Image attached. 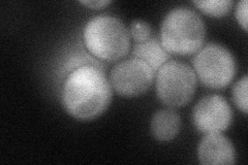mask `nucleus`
<instances>
[{"instance_id":"12","label":"nucleus","mask_w":248,"mask_h":165,"mask_svg":"<svg viewBox=\"0 0 248 165\" xmlns=\"http://www.w3.org/2000/svg\"><path fill=\"white\" fill-rule=\"evenodd\" d=\"M247 85L248 78L247 75H245L234 85L232 91V101L235 105L245 115L247 114Z\"/></svg>"},{"instance_id":"3","label":"nucleus","mask_w":248,"mask_h":165,"mask_svg":"<svg viewBox=\"0 0 248 165\" xmlns=\"http://www.w3.org/2000/svg\"><path fill=\"white\" fill-rule=\"evenodd\" d=\"M83 38L87 50L100 61H119L130 50L128 29L119 18L111 15H99L89 20Z\"/></svg>"},{"instance_id":"13","label":"nucleus","mask_w":248,"mask_h":165,"mask_svg":"<svg viewBox=\"0 0 248 165\" xmlns=\"http://www.w3.org/2000/svg\"><path fill=\"white\" fill-rule=\"evenodd\" d=\"M128 31L130 38H133L136 44H142L148 41L151 37L152 29L147 22L136 20L130 24Z\"/></svg>"},{"instance_id":"14","label":"nucleus","mask_w":248,"mask_h":165,"mask_svg":"<svg viewBox=\"0 0 248 165\" xmlns=\"http://www.w3.org/2000/svg\"><path fill=\"white\" fill-rule=\"evenodd\" d=\"M236 19L244 31H247V1L242 0L239 1L236 6Z\"/></svg>"},{"instance_id":"11","label":"nucleus","mask_w":248,"mask_h":165,"mask_svg":"<svg viewBox=\"0 0 248 165\" xmlns=\"http://www.w3.org/2000/svg\"><path fill=\"white\" fill-rule=\"evenodd\" d=\"M192 3L202 13L214 18H220L226 15L234 4L231 0H207V1H192Z\"/></svg>"},{"instance_id":"2","label":"nucleus","mask_w":248,"mask_h":165,"mask_svg":"<svg viewBox=\"0 0 248 165\" xmlns=\"http://www.w3.org/2000/svg\"><path fill=\"white\" fill-rule=\"evenodd\" d=\"M205 36L206 28L201 15L181 6L167 14L161 23L159 41L170 55L187 56L202 49Z\"/></svg>"},{"instance_id":"5","label":"nucleus","mask_w":248,"mask_h":165,"mask_svg":"<svg viewBox=\"0 0 248 165\" xmlns=\"http://www.w3.org/2000/svg\"><path fill=\"white\" fill-rule=\"evenodd\" d=\"M193 70L205 87L219 90L228 87L236 75V61L232 53L218 44H209L193 58Z\"/></svg>"},{"instance_id":"8","label":"nucleus","mask_w":248,"mask_h":165,"mask_svg":"<svg viewBox=\"0 0 248 165\" xmlns=\"http://www.w3.org/2000/svg\"><path fill=\"white\" fill-rule=\"evenodd\" d=\"M198 158L204 165L234 164L236 151L232 141L221 133H209L199 145Z\"/></svg>"},{"instance_id":"6","label":"nucleus","mask_w":248,"mask_h":165,"mask_svg":"<svg viewBox=\"0 0 248 165\" xmlns=\"http://www.w3.org/2000/svg\"><path fill=\"white\" fill-rule=\"evenodd\" d=\"M155 78L154 70L141 59L120 61L110 73L112 89L123 97H137L150 89Z\"/></svg>"},{"instance_id":"15","label":"nucleus","mask_w":248,"mask_h":165,"mask_svg":"<svg viewBox=\"0 0 248 165\" xmlns=\"http://www.w3.org/2000/svg\"><path fill=\"white\" fill-rule=\"evenodd\" d=\"M80 3L82 5L87 6L88 9H92V10H100L104 9L107 5H108L111 3V1H105V0H88V1H80Z\"/></svg>"},{"instance_id":"1","label":"nucleus","mask_w":248,"mask_h":165,"mask_svg":"<svg viewBox=\"0 0 248 165\" xmlns=\"http://www.w3.org/2000/svg\"><path fill=\"white\" fill-rule=\"evenodd\" d=\"M113 89L102 69L83 65L73 69L62 86L61 102L68 115L88 121L102 115L110 105Z\"/></svg>"},{"instance_id":"9","label":"nucleus","mask_w":248,"mask_h":165,"mask_svg":"<svg viewBox=\"0 0 248 165\" xmlns=\"http://www.w3.org/2000/svg\"><path fill=\"white\" fill-rule=\"evenodd\" d=\"M180 127V117L172 108L160 109L155 113L150 125L153 137L161 143L173 140L179 133Z\"/></svg>"},{"instance_id":"10","label":"nucleus","mask_w":248,"mask_h":165,"mask_svg":"<svg viewBox=\"0 0 248 165\" xmlns=\"http://www.w3.org/2000/svg\"><path fill=\"white\" fill-rule=\"evenodd\" d=\"M131 54L134 58L141 59L146 62L154 70L155 74L166 62L170 61V55L164 49L157 37H150L145 43L137 44Z\"/></svg>"},{"instance_id":"4","label":"nucleus","mask_w":248,"mask_h":165,"mask_svg":"<svg viewBox=\"0 0 248 165\" xmlns=\"http://www.w3.org/2000/svg\"><path fill=\"white\" fill-rule=\"evenodd\" d=\"M156 95L162 105L170 108L188 105L195 96L197 75L182 61L170 60L156 73Z\"/></svg>"},{"instance_id":"7","label":"nucleus","mask_w":248,"mask_h":165,"mask_svg":"<svg viewBox=\"0 0 248 165\" xmlns=\"http://www.w3.org/2000/svg\"><path fill=\"white\" fill-rule=\"evenodd\" d=\"M232 120V111L227 99L211 94L202 98L192 109V123L203 135L227 130Z\"/></svg>"}]
</instances>
